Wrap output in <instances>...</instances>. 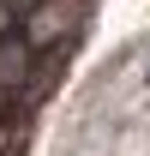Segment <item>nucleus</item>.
I'll list each match as a JSON object with an SVG mask.
<instances>
[{"label": "nucleus", "instance_id": "1", "mask_svg": "<svg viewBox=\"0 0 150 156\" xmlns=\"http://www.w3.org/2000/svg\"><path fill=\"white\" fill-rule=\"evenodd\" d=\"M78 30V0H42L36 12L24 18V42L30 48H54Z\"/></svg>", "mask_w": 150, "mask_h": 156}]
</instances>
